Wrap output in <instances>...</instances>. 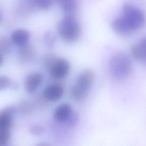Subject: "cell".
Returning <instances> with one entry per match:
<instances>
[{
    "mask_svg": "<svg viewBox=\"0 0 146 146\" xmlns=\"http://www.w3.org/2000/svg\"><path fill=\"white\" fill-rule=\"evenodd\" d=\"M72 111V107L70 104L66 103L60 104L54 111V118L59 122L64 123Z\"/></svg>",
    "mask_w": 146,
    "mask_h": 146,
    "instance_id": "obj_10",
    "label": "cell"
},
{
    "mask_svg": "<svg viewBox=\"0 0 146 146\" xmlns=\"http://www.w3.org/2000/svg\"><path fill=\"white\" fill-rule=\"evenodd\" d=\"M131 53L136 60L140 61L145 60V52L140 42L133 45L131 48Z\"/></svg>",
    "mask_w": 146,
    "mask_h": 146,
    "instance_id": "obj_14",
    "label": "cell"
},
{
    "mask_svg": "<svg viewBox=\"0 0 146 146\" xmlns=\"http://www.w3.org/2000/svg\"><path fill=\"white\" fill-rule=\"evenodd\" d=\"M62 9L66 15L73 16L76 12L77 5L75 0H60Z\"/></svg>",
    "mask_w": 146,
    "mask_h": 146,
    "instance_id": "obj_13",
    "label": "cell"
},
{
    "mask_svg": "<svg viewBox=\"0 0 146 146\" xmlns=\"http://www.w3.org/2000/svg\"><path fill=\"white\" fill-rule=\"evenodd\" d=\"M79 119V116L78 113L72 111L64 123L69 126H74L78 123Z\"/></svg>",
    "mask_w": 146,
    "mask_h": 146,
    "instance_id": "obj_17",
    "label": "cell"
},
{
    "mask_svg": "<svg viewBox=\"0 0 146 146\" xmlns=\"http://www.w3.org/2000/svg\"><path fill=\"white\" fill-rule=\"evenodd\" d=\"M2 63H3V58L1 55V54H0V66L2 64Z\"/></svg>",
    "mask_w": 146,
    "mask_h": 146,
    "instance_id": "obj_24",
    "label": "cell"
},
{
    "mask_svg": "<svg viewBox=\"0 0 146 146\" xmlns=\"http://www.w3.org/2000/svg\"><path fill=\"white\" fill-rule=\"evenodd\" d=\"M30 38V33L25 29H17L11 34V40L17 46H23L27 44Z\"/></svg>",
    "mask_w": 146,
    "mask_h": 146,
    "instance_id": "obj_9",
    "label": "cell"
},
{
    "mask_svg": "<svg viewBox=\"0 0 146 146\" xmlns=\"http://www.w3.org/2000/svg\"><path fill=\"white\" fill-rule=\"evenodd\" d=\"M63 94V89L59 84H51L44 88L43 96L44 98L49 102H55L59 100Z\"/></svg>",
    "mask_w": 146,
    "mask_h": 146,
    "instance_id": "obj_5",
    "label": "cell"
},
{
    "mask_svg": "<svg viewBox=\"0 0 146 146\" xmlns=\"http://www.w3.org/2000/svg\"><path fill=\"white\" fill-rule=\"evenodd\" d=\"M43 77L39 73H32L29 74L25 80V88L27 92L34 93L41 84Z\"/></svg>",
    "mask_w": 146,
    "mask_h": 146,
    "instance_id": "obj_8",
    "label": "cell"
},
{
    "mask_svg": "<svg viewBox=\"0 0 146 146\" xmlns=\"http://www.w3.org/2000/svg\"><path fill=\"white\" fill-rule=\"evenodd\" d=\"M13 122V111L10 108L0 111V130L10 129Z\"/></svg>",
    "mask_w": 146,
    "mask_h": 146,
    "instance_id": "obj_11",
    "label": "cell"
},
{
    "mask_svg": "<svg viewBox=\"0 0 146 146\" xmlns=\"http://www.w3.org/2000/svg\"><path fill=\"white\" fill-rule=\"evenodd\" d=\"M70 68L69 62L65 59L57 58L49 68L51 76L55 79H62L68 73Z\"/></svg>",
    "mask_w": 146,
    "mask_h": 146,
    "instance_id": "obj_4",
    "label": "cell"
},
{
    "mask_svg": "<svg viewBox=\"0 0 146 146\" xmlns=\"http://www.w3.org/2000/svg\"><path fill=\"white\" fill-rule=\"evenodd\" d=\"M58 31L64 40L72 42L79 38L81 30L78 22L73 16L66 15L59 22Z\"/></svg>",
    "mask_w": 146,
    "mask_h": 146,
    "instance_id": "obj_2",
    "label": "cell"
},
{
    "mask_svg": "<svg viewBox=\"0 0 146 146\" xmlns=\"http://www.w3.org/2000/svg\"><path fill=\"white\" fill-rule=\"evenodd\" d=\"M11 50L10 40L5 36L0 37V54H7Z\"/></svg>",
    "mask_w": 146,
    "mask_h": 146,
    "instance_id": "obj_16",
    "label": "cell"
},
{
    "mask_svg": "<svg viewBox=\"0 0 146 146\" xmlns=\"http://www.w3.org/2000/svg\"><path fill=\"white\" fill-rule=\"evenodd\" d=\"M140 42L141 43L144 50V52H145V60L146 61V37L143 38L141 40Z\"/></svg>",
    "mask_w": 146,
    "mask_h": 146,
    "instance_id": "obj_23",
    "label": "cell"
},
{
    "mask_svg": "<svg viewBox=\"0 0 146 146\" xmlns=\"http://www.w3.org/2000/svg\"><path fill=\"white\" fill-rule=\"evenodd\" d=\"M44 39L47 46H49V47L53 46L54 42L55 41V37L52 33L51 32L47 33L45 35Z\"/></svg>",
    "mask_w": 146,
    "mask_h": 146,
    "instance_id": "obj_22",
    "label": "cell"
},
{
    "mask_svg": "<svg viewBox=\"0 0 146 146\" xmlns=\"http://www.w3.org/2000/svg\"><path fill=\"white\" fill-rule=\"evenodd\" d=\"M35 3L39 9L43 10L50 9L52 4V0H35Z\"/></svg>",
    "mask_w": 146,
    "mask_h": 146,
    "instance_id": "obj_20",
    "label": "cell"
},
{
    "mask_svg": "<svg viewBox=\"0 0 146 146\" xmlns=\"http://www.w3.org/2000/svg\"><path fill=\"white\" fill-rule=\"evenodd\" d=\"M1 20V13H0V21Z\"/></svg>",
    "mask_w": 146,
    "mask_h": 146,
    "instance_id": "obj_25",
    "label": "cell"
},
{
    "mask_svg": "<svg viewBox=\"0 0 146 146\" xmlns=\"http://www.w3.org/2000/svg\"><path fill=\"white\" fill-rule=\"evenodd\" d=\"M110 66L112 76L118 80L127 78L132 69L131 60L128 56L123 52H117L112 56Z\"/></svg>",
    "mask_w": 146,
    "mask_h": 146,
    "instance_id": "obj_1",
    "label": "cell"
},
{
    "mask_svg": "<svg viewBox=\"0 0 146 146\" xmlns=\"http://www.w3.org/2000/svg\"><path fill=\"white\" fill-rule=\"evenodd\" d=\"M123 17L128 21L134 30L142 29L146 22L144 13L140 9L130 4L123 6Z\"/></svg>",
    "mask_w": 146,
    "mask_h": 146,
    "instance_id": "obj_3",
    "label": "cell"
},
{
    "mask_svg": "<svg viewBox=\"0 0 146 146\" xmlns=\"http://www.w3.org/2000/svg\"><path fill=\"white\" fill-rule=\"evenodd\" d=\"M57 58H58L54 54H47L45 56V58L44 59V64L47 67L50 68Z\"/></svg>",
    "mask_w": 146,
    "mask_h": 146,
    "instance_id": "obj_21",
    "label": "cell"
},
{
    "mask_svg": "<svg viewBox=\"0 0 146 146\" xmlns=\"http://www.w3.org/2000/svg\"><path fill=\"white\" fill-rule=\"evenodd\" d=\"M111 27L113 31L122 35H130L135 31L123 17L115 19L111 23Z\"/></svg>",
    "mask_w": 146,
    "mask_h": 146,
    "instance_id": "obj_6",
    "label": "cell"
},
{
    "mask_svg": "<svg viewBox=\"0 0 146 146\" xmlns=\"http://www.w3.org/2000/svg\"><path fill=\"white\" fill-rule=\"evenodd\" d=\"M35 56V50L30 46L26 44L22 46L19 53L20 60L25 63H28L34 59Z\"/></svg>",
    "mask_w": 146,
    "mask_h": 146,
    "instance_id": "obj_12",
    "label": "cell"
},
{
    "mask_svg": "<svg viewBox=\"0 0 146 146\" xmlns=\"http://www.w3.org/2000/svg\"><path fill=\"white\" fill-rule=\"evenodd\" d=\"M11 84L12 82L9 78L5 75H0V91L10 87Z\"/></svg>",
    "mask_w": 146,
    "mask_h": 146,
    "instance_id": "obj_18",
    "label": "cell"
},
{
    "mask_svg": "<svg viewBox=\"0 0 146 146\" xmlns=\"http://www.w3.org/2000/svg\"><path fill=\"white\" fill-rule=\"evenodd\" d=\"M10 129L0 130V145H5L10 140Z\"/></svg>",
    "mask_w": 146,
    "mask_h": 146,
    "instance_id": "obj_19",
    "label": "cell"
},
{
    "mask_svg": "<svg viewBox=\"0 0 146 146\" xmlns=\"http://www.w3.org/2000/svg\"><path fill=\"white\" fill-rule=\"evenodd\" d=\"M87 94V91L81 89L76 85L74 86L71 89L72 97L76 101H79L85 99Z\"/></svg>",
    "mask_w": 146,
    "mask_h": 146,
    "instance_id": "obj_15",
    "label": "cell"
},
{
    "mask_svg": "<svg viewBox=\"0 0 146 146\" xmlns=\"http://www.w3.org/2000/svg\"><path fill=\"white\" fill-rule=\"evenodd\" d=\"M94 77L95 75L92 70L90 69L86 70L80 74L75 85L81 89L88 92L94 82Z\"/></svg>",
    "mask_w": 146,
    "mask_h": 146,
    "instance_id": "obj_7",
    "label": "cell"
}]
</instances>
